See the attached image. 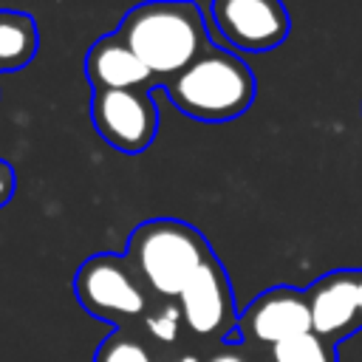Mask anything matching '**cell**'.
Returning <instances> with one entry per match:
<instances>
[{"mask_svg": "<svg viewBox=\"0 0 362 362\" xmlns=\"http://www.w3.org/2000/svg\"><path fill=\"white\" fill-rule=\"evenodd\" d=\"M119 37L150 68V74L175 76L206 48L201 11L189 0H150L127 11Z\"/></svg>", "mask_w": 362, "mask_h": 362, "instance_id": "cell-1", "label": "cell"}, {"mask_svg": "<svg viewBox=\"0 0 362 362\" xmlns=\"http://www.w3.org/2000/svg\"><path fill=\"white\" fill-rule=\"evenodd\" d=\"M209 257L212 249L204 235L173 218L147 221L136 226L127 240L130 269L161 297H178Z\"/></svg>", "mask_w": 362, "mask_h": 362, "instance_id": "cell-2", "label": "cell"}, {"mask_svg": "<svg viewBox=\"0 0 362 362\" xmlns=\"http://www.w3.org/2000/svg\"><path fill=\"white\" fill-rule=\"evenodd\" d=\"M167 93L178 110L201 122H226L240 116L255 99V76L243 59L206 48L192 65L170 76Z\"/></svg>", "mask_w": 362, "mask_h": 362, "instance_id": "cell-3", "label": "cell"}, {"mask_svg": "<svg viewBox=\"0 0 362 362\" xmlns=\"http://www.w3.org/2000/svg\"><path fill=\"white\" fill-rule=\"evenodd\" d=\"M74 291L88 314L107 322L133 320L147 311V297L127 257H116V255L88 257L74 277Z\"/></svg>", "mask_w": 362, "mask_h": 362, "instance_id": "cell-4", "label": "cell"}, {"mask_svg": "<svg viewBox=\"0 0 362 362\" xmlns=\"http://www.w3.org/2000/svg\"><path fill=\"white\" fill-rule=\"evenodd\" d=\"M184 325L201 339H229L238 331V311L229 277L212 255L178 294Z\"/></svg>", "mask_w": 362, "mask_h": 362, "instance_id": "cell-5", "label": "cell"}, {"mask_svg": "<svg viewBox=\"0 0 362 362\" xmlns=\"http://www.w3.org/2000/svg\"><path fill=\"white\" fill-rule=\"evenodd\" d=\"M314 331L308 294L294 286H274L257 294L238 317V337L252 345L274 348L297 334Z\"/></svg>", "mask_w": 362, "mask_h": 362, "instance_id": "cell-6", "label": "cell"}, {"mask_svg": "<svg viewBox=\"0 0 362 362\" xmlns=\"http://www.w3.org/2000/svg\"><path fill=\"white\" fill-rule=\"evenodd\" d=\"M311 322L320 337L339 345L362 331V269H337L317 277L308 288Z\"/></svg>", "mask_w": 362, "mask_h": 362, "instance_id": "cell-7", "label": "cell"}, {"mask_svg": "<svg viewBox=\"0 0 362 362\" xmlns=\"http://www.w3.org/2000/svg\"><path fill=\"white\" fill-rule=\"evenodd\" d=\"M90 116L99 136L124 153L144 150L153 141L158 124L153 102L147 99L144 90L136 88L96 90L90 102Z\"/></svg>", "mask_w": 362, "mask_h": 362, "instance_id": "cell-8", "label": "cell"}, {"mask_svg": "<svg viewBox=\"0 0 362 362\" xmlns=\"http://www.w3.org/2000/svg\"><path fill=\"white\" fill-rule=\"evenodd\" d=\"M212 17L223 40L243 51H272L291 28L280 0H212Z\"/></svg>", "mask_w": 362, "mask_h": 362, "instance_id": "cell-9", "label": "cell"}, {"mask_svg": "<svg viewBox=\"0 0 362 362\" xmlns=\"http://www.w3.org/2000/svg\"><path fill=\"white\" fill-rule=\"evenodd\" d=\"M85 74L96 90H122V88H139L144 79H150V68L130 51V45L113 34L102 37L85 59Z\"/></svg>", "mask_w": 362, "mask_h": 362, "instance_id": "cell-10", "label": "cell"}, {"mask_svg": "<svg viewBox=\"0 0 362 362\" xmlns=\"http://www.w3.org/2000/svg\"><path fill=\"white\" fill-rule=\"evenodd\" d=\"M37 45L34 23L23 14H0V68L11 71L31 59Z\"/></svg>", "mask_w": 362, "mask_h": 362, "instance_id": "cell-11", "label": "cell"}, {"mask_svg": "<svg viewBox=\"0 0 362 362\" xmlns=\"http://www.w3.org/2000/svg\"><path fill=\"white\" fill-rule=\"evenodd\" d=\"M272 362H339L337 345L320 337L317 331L297 334L269 351Z\"/></svg>", "mask_w": 362, "mask_h": 362, "instance_id": "cell-12", "label": "cell"}, {"mask_svg": "<svg viewBox=\"0 0 362 362\" xmlns=\"http://www.w3.org/2000/svg\"><path fill=\"white\" fill-rule=\"evenodd\" d=\"M93 362H156V356L139 337L119 328L99 342Z\"/></svg>", "mask_w": 362, "mask_h": 362, "instance_id": "cell-13", "label": "cell"}, {"mask_svg": "<svg viewBox=\"0 0 362 362\" xmlns=\"http://www.w3.org/2000/svg\"><path fill=\"white\" fill-rule=\"evenodd\" d=\"M144 322H147V331H150L158 342H175L178 334H181L184 317H181V308H178V305H164V308H158L156 314H147Z\"/></svg>", "mask_w": 362, "mask_h": 362, "instance_id": "cell-14", "label": "cell"}, {"mask_svg": "<svg viewBox=\"0 0 362 362\" xmlns=\"http://www.w3.org/2000/svg\"><path fill=\"white\" fill-rule=\"evenodd\" d=\"M206 362H249V359L243 356V351H240L238 345H229V342H226V345H223L221 351H215Z\"/></svg>", "mask_w": 362, "mask_h": 362, "instance_id": "cell-15", "label": "cell"}, {"mask_svg": "<svg viewBox=\"0 0 362 362\" xmlns=\"http://www.w3.org/2000/svg\"><path fill=\"white\" fill-rule=\"evenodd\" d=\"M11 189H14V175H11V167L6 161H0V206L11 198Z\"/></svg>", "mask_w": 362, "mask_h": 362, "instance_id": "cell-16", "label": "cell"}, {"mask_svg": "<svg viewBox=\"0 0 362 362\" xmlns=\"http://www.w3.org/2000/svg\"><path fill=\"white\" fill-rule=\"evenodd\" d=\"M173 362H201V359H198L195 354H181V356H175Z\"/></svg>", "mask_w": 362, "mask_h": 362, "instance_id": "cell-17", "label": "cell"}]
</instances>
